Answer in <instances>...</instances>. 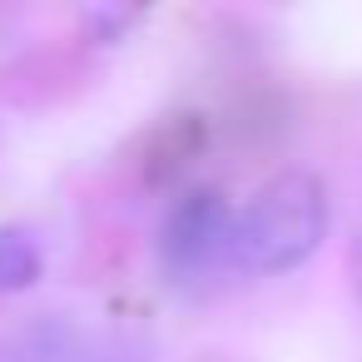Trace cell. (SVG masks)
I'll use <instances>...</instances> for the list:
<instances>
[{"instance_id": "6da1fadb", "label": "cell", "mask_w": 362, "mask_h": 362, "mask_svg": "<svg viewBox=\"0 0 362 362\" xmlns=\"http://www.w3.org/2000/svg\"><path fill=\"white\" fill-rule=\"evenodd\" d=\"M327 233V194L313 174H278L233 218L228 263L258 278L288 273L317 253Z\"/></svg>"}, {"instance_id": "7a4b0ae2", "label": "cell", "mask_w": 362, "mask_h": 362, "mask_svg": "<svg viewBox=\"0 0 362 362\" xmlns=\"http://www.w3.org/2000/svg\"><path fill=\"white\" fill-rule=\"evenodd\" d=\"M228 243H233V214L218 194L199 189L184 194L164 228H159V263L174 283H204L228 263Z\"/></svg>"}, {"instance_id": "3957f363", "label": "cell", "mask_w": 362, "mask_h": 362, "mask_svg": "<svg viewBox=\"0 0 362 362\" xmlns=\"http://www.w3.org/2000/svg\"><path fill=\"white\" fill-rule=\"evenodd\" d=\"M40 278V243L25 228H0V293H21Z\"/></svg>"}, {"instance_id": "277c9868", "label": "cell", "mask_w": 362, "mask_h": 362, "mask_svg": "<svg viewBox=\"0 0 362 362\" xmlns=\"http://www.w3.org/2000/svg\"><path fill=\"white\" fill-rule=\"evenodd\" d=\"M352 283H357V298H362V248L352 253Z\"/></svg>"}]
</instances>
